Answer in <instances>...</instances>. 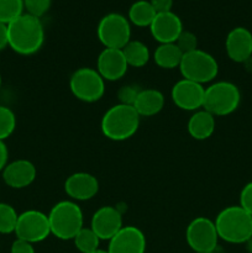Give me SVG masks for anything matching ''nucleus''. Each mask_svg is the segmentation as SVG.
Segmentation results:
<instances>
[{
	"mask_svg": "<svg viewBox=\"0 0 252 253\" xmlns=\"http://www.w3.org/2000/svg\"><path fill=\"white\" fill-rule=\"evenodd\" d=\"M9 47L24 56L34 54L41 49L44 42V29L41 19L24 12L7 24Z\"/></svg>",
	"mask_w": 252,
	"mask_h": 253,
	"instance_id": "obj_1",
	"label": "nucleus"
},
{
	"mask_svg": "<svg viewBox=\"0 0 252 253\" xmlns=\"http://www.w3.org/2000/svg\"><path fill=\"white\" fill-rule=\"evenodd\" d=\"M214 222L219 239L229 244H246L252 236V215L240 205L222 209Z\"/></svg>",
	"mask_w": 252,
	"mask_h": 253,
	"instance_id": "obj_2",
	"label": "nucleus"
},
{
	"mask_svg": "<svg viewBox=\"0 0 252 253\" xmlns=\"http://www.w3.org/2000/svg\"><path fill=\"white\" fill-rule=\"evenodd\" d=\"M141 116L132 105L116 104L105 111L101 118L103 135L111 141H125L138 130Z\"/></svg>",
	"mask_w": 252,
	"mask_h": 253,
	"instance_id": "obj_3",
	"label": "nucleus"
},
{
	"mask_svg": "<svg viewBox=\"0 0 252 253\" xmlns=\"http://www.w3.org/2000/svg\"><path fill=\"white\" fill-rule=\"evenodd\" d=\"M51 235L59 240H73L84 227V215L81 207L73 200H62L48 212Z\"/></svg>",
	"mask_w": 252,
	"mask_h": 253,
	"instance_id": "obj_4",
	"label": "nucleus"
},
{
	"mask_svg": "<svg viewBox=\"0 0 252 253\" xmlns=\"http://www.w3.org/2000/svg\"><path fill=\"white\" fill-rule=\"evenodd\" d=\"M241 93L236 84L227 81L215 82L205 88L203 109L214 116H226L237 110Z\"/></svg>",
	"mask_w": 252,
	"mask_h": 253,
	"instance_id": "obj_5",
	"label": "nucleus"
},
{
	"mask_svg": "<svg viewBox=\"0 0 252 253\" xmlns=\"http://www.w3.org/2000/svg\"><path fill=\"white\" fill-rule=\"evenodd\" d=\"M179 71L184 79L204 85L216 78L219 73V64L211 54L197 48L195 51L183 54Z\"/></svg>",
	"mask_w": 252,
	"mask_h": 253,
	"instance_id": "obj_6",
	"label": "nucleus"
},
{
	"mask_svg": "<svg viewBox=\"0 0 252 253\" xmlns=\"http://www.w3.org/2000/svg\"><path fill=\"white\" fill-rule=\"evenodd\" d=\"M96 36L105 48L123 49L131 41V24L123 14L110 12L99 21Z\"/></svg>",
	"mask_w": 252,
	"mask_h": 253,
	"instance_id": "obj_7",
	"label": "nucleus"
},
{
	"mask_svg": "<svg viewBox=\"0 0 252 253\" xmlns=\"http://www.w3.org/2000/svg\"><path fill=\"white\" fill-rule=\"evenodd\" d=\"M69 89L74 98L84 103H95L105 93V81L98 71L90 67H82L72 74Z\"/></svg>",
	"mask_w": 252,
	"mask_h": 253,
	"instance_id": "obj_8",
	"label": "nucleus"
},
{
	"mask_svg": "<svg viewBox=\"0 0 252 253\" xmlns=\"http://www.w3.org/2000/svg\"><path fill=\"white\" fill-rule=\"evenodd\" d=\"M185 240L194 252H214L220 239L215 222L209 217L198 216L187 226Z\"/></svg>",
	"mask_w": 252,
	"mask_h": 253,
	"instance_id": "obj_9",
	"label": "nucleus"
},
{
	"mask_svg": "<svg viewBox=\"0 0 252 253\" xmlns=\"http://www.w3.org/2000/svg\"><path fill=\"white\" fill-rule=\"evenodd\" d=\"M14 234L30 244L42 242L51 235L48 216L39 210H26L19 214Z\"/></svg>",
	"mask_w": 252,
	"mask_h": 253,
	"instance_id": "obj_10",
	"label": "nucleus"
},
{
	"mask_svg": "<svg viewBox=\"0 0 252 253\" xmlns=\"http://www.w3.org/2000/svg\"><path fill=\"white\" fill-rule=\"evenodd\" d=\"M205 88L203 84L195 83L189 79H180L170 90L173 104L180 110L197 111L203 109Z\"/></svg>",
	"mask_w": 252,
	"mask_h": 253,
	"instance_id": "obj_11",
	"label": "nucleus"
},
{
	"mask_svg": "<svg viewBox=\"0 0 252 253\" xmlns=\"http://www.w3.org/2000/svg\"><path fill=\"white\" fill-rule=\"evenodd\" d=\"M123 226V215L111 205L99 208L91 216L90 229L101 241H110Z\"/></svg>",
	"mask_w": 252,
	"mask_h": 253,
	"instance_id": "obj_12",
	"label": "nucleus"
},
{
	"mask_svg": "<svg viewBox=\"0 0 252 253\" xmlns=\"http://www.w3.org/2000/svg\"><path fill=\"white\" fill-rule=\"evenodd\" d=\"M146 236L138 227L127 225L109 241V253H145Z\"/></svg>",
	"mask_w": 252,
	"mask_h": 253,
	"instance_id": "obj_13",
	"label": "nucleus"
},
{
	"mask_svg": "<svg viewBox=\"0 0 252 253\" xmlns=\"http://www.w3.org/2000/svg\"><path fill=\"white\" fill-rule=\"evenodd\" d=\"M128 69L123 49L104 48L96 59V71L104 81L116 82L123 78Z\"/></svg>",
	"mask_w": 252,
	"mask_h": 253,
	"instance_id": "obj_14",
	"label": "nucleus"
},
{
	"mask_svg": "<svg viewBox=\"0 0 252 253\" xmlns=\"http://www.w3.org/2000/svg\"><path fill=\"white\" fill-rule=\"evenodd\" d=\"M183 22L180 17L173 11L156 14L150 31L158 43H174L183 31Z\"/></svg>",
	"mask_w": 252,
	"mask_h": 253,
	"instance_id": "obj_15",
	"label": "nucleus"
},
{
	"mask_svg": "<svg viewBox=\"0 0 252 253\" xmlns=\"http://www.w3.org/2000/svg\"><path fill=\"white\" fill-rule=\"evenodd\" d=\"M227 57L236 63H246L252 58V32L246 27H235L225 40Z\"/></svg>",
	"mask_w": 252,
	"mask_h": 253,
	"instance_id": "obj_16",
	"label": "nucleus"
},
{
	"mask_svg": "<svg viewBox=\"0 0 252 253\" xmlns=\"http://www.w3.org/2000/svg\"><path fill=\"white\" fill-rule=\"evenodd\" d=\"M64 192L73 202H86L98 194L99 182L90 173L77 172L66 179Z\"/></svg>",
	"mask_w": 252,
	"mask_h": 253,
	"instance_id": "obj_17",
	"label": "nucleus"
},
{
	"mask_svg": "<svg viewBox=\"0 0 252 253\" xmlns=\"http://www.w3.org/2000/svg\"><path fill=\"white\" fill-rule=\"evenodd\" d=\"M36 167L27 160H16L7 163L2 169V180L12 189H24L35 182Z\"/></svg>",
	"mask_w": 252,
	"mask_h": 253,
	"instance_id": "obj_18",
	"label": "nucleus"
},
{
	"mask_svg": "<svg viewBox=\"0 0 252 253\" xmlns=\"http://www.w3.org/2000/svg\"><path fill=\"white\" fill-rule=\"evenodd\" d=\"M132 106L140 116L150 118L157 115L165 106V95L157 89H141Z\"/></svg>",
	"mask_w": 252,
	"mask_h": 253,
	"instance_id": "obj_19",
	"label": "nucleus"
},
{
	"mask_svg": "<svg viewBox=\"0 0 252 253\" xmlns=\"http://www.w3.org/2000/svg\"><path fill=\"white\" fill-rule=\"evenodd\" d=\"M215 116L211 115L209 111L200 109L194 111L192 116L188 120V132L194 140L204 141L207 138L211 137L215 131Z\"/></svg>",
	"mask_w": 252,
	"mask_h": 253,
	"instance_id": "obj_20",
	"label": "nucleus"
},
{
	"mask_svg": "<svg viewBox=\"0 0 252 253\" xmlns=\"http://www.w3.org/2000/svg\"><path fill=\"white\" fill-rule=\"evenodd\" d=\"M183 53L175 43H161L153 52V61L160 68H179Z\"/></svg>",
	"mask_w": 252,
	"mask_h": 253,
	"instance_id": "obj_21",
	"label": "nucleus"
},
{
	"mask_svg": "<svg viewBox=\"0 0 252 253\" xmlns=\"http://www.w3.org/2000/svg\"><path fill=\"white\" fill-rule=\"evenodd\" d=\"M156 14L157 12L148 0H137L128 9L127 20L137 27H150Z\"/></svg>",
	"mask_w": 252,
	"mask_h": 253,
	"instance_id": "obj_22",
	"label": "nucleus"
},
{
	"mask_svg": "<svg viewBox=\"0 0 252 253\" xmlns=\"http://www.w3.org/2000/svg\"><path fill=\"white\" fill-rule=\"evenodd\" d=\"M123 53L125 56L128 67L141 68L146 66L151 58V53L148 47L143 42L137 40H131L123 48Z\"/></svg>",
	"mask_w": 252,
	"mask_h": 253,
	"instance_id": "obj_23",
	"label": "nucleus"
},
{
	"mask_svg": "<svg viewBox=\"0 0 252 253\" xmlns=\"http://www.w3.org/2000/svg\"><path fill=\"white\" fill-rule=\"evenodd\" d=\"M100 241L101 240L96 236V234L90 227H83L73 239L74 246L81 253L95 251V250L99 249Z\"/></svg>",
	"mask_w": 252,
	"mask_h": 253,
	"instance_id": "obj_24",
	"label": "nucleus"
},
{
	"mask_svg": "<svg viewBox=\"0 0 252 253\" xmlns=\"http://www.w3.org/2000/svg\"><path fill=\"white\" fill-rule=\"evenodd\" d=\"M19 214L14 207L6 203H0V234L7 235L15 232Z\"/></svg>",
	"mask_w": 252,
	"mask_h": 253,
	"instance_id": "obj_25",
	"label": "nucleus"
},
{
	"mask_svg": "<svg viewBox=\"0 0 252 253\" xmlns=\"http://www.w3.org/2000/svg\"><path fill=\"white\" fill-rule=\"evenodd\" d=\"M24 0H0V22L10 24L24 14Z\"/></svg>",
	"mask_w": 252,
	"mask_h": 253,
	"instance_id": "obj_26",
	"label": "nucleus"
},
{
	"mask_svg": "<svg viewBox=\"0 0 252 253\" xmlns=\"http://www.w3.org/2000/svg\"><path fill=\"white\" fill-rule=\"evenodd\" d=\"M16 127V116L14 111L5 105H0V140L5 141L12 135Z\"/></svg>",
	"mask_w": 252,
	"mask_h": 253,
	"instance_id": "obj_27",
	"label": "nucleus"
},
{
	"mask_svg": "<svg viewBox=\"0 0 252 253\" xmlns=\"http://www.w3.org/2000/svg\"><path fill=\"white\" fill-rule=\"evenodd\" d=\"M52 0H24V7L27 14L41 19L49 10Z\"/></svg>",
	"mask_w": 252,
	"mask_h": 253,
	"instance_id": "obj_28",
	"label": "nucleus"
},
{
	"mask_svg": "<svg viewBox=\"0 0 252 253\" xmlns=\"http://www.w3.org/2000/svg\"><path fill=\"white\" fill-rule=\"evenodd\" d=\"M178 48L180 49L183 54L189 53V52L195 51L198 48V39L193 32L183 30L180 35L178 36L177 41L174 42Z\"/></svg>",
	"mask_w": 252,
	"mask_h": 253,
	"instance_id": "obj_29",
	"label": "nucleus"
},
{
	"mask_svg": "<svg viewBox=\"0 0 252 253\" xmlns=\"http://www.w3.org/2000/svg\"><path fill=\"white\" fill-rule=\"evenodd\" d=\"M138 91H140V89H137V86L135 85L123 86L118 93L119 101H120V104H125V105H133Z\"/></svg>",
	"mask_w": 252,
	"mask_h": 253,
	"instance_id": "obj_30",
	"label": "nucleus"
},
{
	"mask_svg": "<svg viewBox=\"0 0 252 253\" xmlns=\"http://www.w3.org/2000/svg\"><path fill=\"white\" fill-rule=\"evenodd\" d=\"M240 207L252 215V182L247 183L240 193Z\"/></svg>",
	"mask_w": 252,
	"mask_h": 253,
	"instance_id": "obj_31",
	"label": "nucleus"
},
{
	"mask_svg": "<svg viewBox=\"0 0 252 253\" xmlns=\"http://www.w3.org/2000/svg\"><path fill=\"white\" fill-rule=\"evenodd\" d=\"M10 253H36L34 244L24 241V240L16 239L11 245Z\"/></svg>",
	"mask_w": 252,
	"mask_h": 253,
	"instance_id": "obj_32",
	"label": "nucleus"
},
{
	"mask_svg": "<svg viewBox=\"0 0 252 253\" xmlns=\"http://www.w3.org/2000/svg\"><path fill=\"white\" fill-rule=\"evenodd\" d=\"M157 14L172 11L173 0H148Z\"/></svg>",
	"mask_w": 252,
	"mask_h": 253,
	"instance_id": "obj_33",
	"label": "nucleus"
},
{
	"mask_svg": "<svg viewBox=\"0 0 252 253\" xmlns=\"http://www.w3.org/2000/svg\"><path fill=\"white\" fill-rule=\"evenodd\" d=\"M9 47V30L7 24L0 22V51Z\"/></svg>",
	"mask_w": 252,
	"mask_h": 253,
	"instance_id": "obj_34",
	"label": "nucleus"
},
{
	"mask_svg": "<svg viewBox=\"0 0 252 253\" xmlns=\"http://www.w3.org/2000/svg\"><path fill=\"white\" fill-rule=\"evenodd\" d=\"M7 161H9V150L4 141L0 140V172H2V169L6 167V165L9 163Z\"/></svg>",
	"mask_w": 252,
	"mask_h": 253,
	"instance_id": "obj_35",
	"label": "nucleus"
},
{
	"mask_svg": "<svg viewBox=\"0 0 252 253\" xmlns=\"http://www.w3.org/2000/svg\"><path fill=\"white\" fill-rule=\"evenodd\" d=\"M245 246H246V250L249 253H252V236L250 237L249 240L246 241V244H245Z\"/></svg>",
	"mask_w": 252,
	"mask_h": 253,
	"instance_id": "obj_36",
	"label": "nucleus"
},
{
	"mask_svg": "<svg viewBox=\"0 0 252 253\" xmlns=\"http://www.w3.org/2000/svg\"><path fill=\"white\" fill-rule=\"evenodd\" d=\"M89 253H109V252H108V250H101V249H98V250H95V251L89 252Z\"/></svg>",
	"mask_w": 252,
	"mask_h": 253,
	"instance_id": "obj_37",
	"label": "nucleus"
},
{
	"mask_svg": "<svg viewBox=\"0 0 252 253\" xmlns=\"http://www.w3.org/2000/svg\"><path fill=\"white\" fill-rule=\"evenodd\" d=\"M1 85H2V78H1V74H0V89H1Z\"/></svg>",
	"mask_w": 252,
	"mask_h": 253,
	"instance_id": "obj_38",
	"label": "nucleus"
},
{
	"mask_svg": "<svg viewBox=\"0 0 252 253\" xmlns=\"http://www.w3.org/2000/svg\"><path fill=\"white\" fill-rule=\"evenodd\" d=\"M194 253H214V252H194Z\"/></svg>",
	"mask_w": 252,
	"mask_h": 253,
	"instance_id": "obj_39",
	"label": "nucleus"
}]
</instances>
